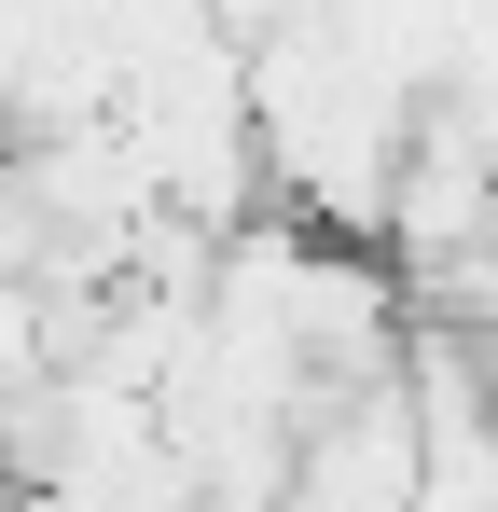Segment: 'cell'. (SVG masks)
I'll list each match as a JSON object with an SVG mask.
<instances>
[{"label": "cell", "mask_w": 498, "mask_h": 512, "mask_svg": "<svg viewBox=\"0 0 498 512\" xmlns=\"http://www.w3.org/2000/svg\"><path fill=\"white\" fill-rule=\"evenodd\" d=\"M56 277V222H42V167L28 139H0V291H42Z\"/></svg>", "instance_id": "6da1fadb"}]
</instances>
